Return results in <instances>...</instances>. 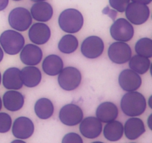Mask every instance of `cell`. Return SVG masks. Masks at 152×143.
I'll return each instance as SVG.
<instances>
[{
    "label": "cell",
    "instance_id": "1",
    "mask_svg": "<svg viewBox=\"0 0 152 143\" xmlns=\"http://www.w3.org/2000/svg\"><path fill=\"white\" fill-rule=\"evenodd\" d=\"M121 109L128 116H138L142 115L146 108L145 98L140 92H128L121 99Z\"/></svg>",
    "mask_w": 152,
    "mask_h": 143
},
{
    "label": "cell",
    "instance_id": "2",
    "mask_svg": "<svg viewBox=\"0 0 152 143\" xmlns=\"http://www.w3.org/2000/svg\"><path fill=\"white\" fill-rule=\"evenodd\" d=\"M83 16L78 10L66 9L59 16V25L61 29L69 34L78 32L83 25Z\"/></svg>",
    "mask_w": 152,
    "mask_h": 143
},
{
    "label": "cell",
    "instance_id": "3",
    "mask_svg": "<svg viewBox=\"0 0 152 143\" xmlns=\"http://www.w3.org/2000/svg\"><path fill=\"white\" fill-rule=\"evenodd\" d=\"M0 44L4 52L15 55L24 47L25 39L20 33L13 30H7L0 36Z\"/></svg>",
    "mask_w": 152,
    "mask_h": 143
},
{
    "label": "cell",
    "instance_id": "4",
    "mask_svg": "<svg viewBox=\"0 0 152 143\" xmlns=\"http://www.w3.org/2000/svg\"><path fill=\"white\" fill-rule=\"evenodd\" d=\"M9 25L12 28L19 31L28 29L32 23V16L28 9L19 7L13 9L9 13Z\"/></svg>",
    "mask_w": 152,
    "mask_h": 143
},
{
    "label": "cell",
    "instance_id": "5",
    "mask_svg": "<svg viewBox=\"0 0 152 143\" xmlns=\"http://www.w3.org/2000/svg\"><path fill=\"white\" fill-rule=\"evenodd\" d=\"M82 75L77 68L73 66L66 67L59 72L58 83L62 89L67 91L76 89L81 83Z\"/></svg>",
    "mask_w": 152,
    "mask_h": 143
},
{
    "label": "cell",
    "instance_id": "6",
    "mask_svg": "<svg viewBox=\"0 0 152 143\" xmlns=\"http://www.w3.org/2000/svg\"><path fill=\"white\" fill-rule=\"evenodd\" d=\"M110 34L111 37L117 41L128 42L133 37L134 30L129 21L124 18H120L112 24Z\"/></svg>",
    "mask_w": 152,
    "mask_h": 143
},
{
    "label": "cell",
    "instance_id": "7",
    "mask_svg": "<svg viewBox=\"0 0 152 143\" xmlns=\"http://www.w3.org/2000/svg\"><path fill=\"white\" fill-rule=\"evenodd\" d=\"M125 11L128 20L134 25L145 23L150 15V10L147 4L137 2L129 3Z\"/></svg>",
    "mask_w": 152,
    "mask_h": 143
},
{
    "label": "cell",
    "instance_id": "8",
    "mask_svg": "<svg viewBox=\"0 0 152 143\" xmlns=\"http://www.w3.org/2000/svg\"><path fill=\"white\" fill-rule=\"evenodd\" d=\"M108 57L113 63L123 64L132 57V49L125 42H115L108 48Z\"/></svg>",
    "mask_w": 152,
    "mask_h": 143
},
{
    "label": "cell",
    "instance_id": "9",
    "mask_svg": "<svg viewBox=\"0 0 152 143\" xmlns=\"http://www.w3.org/2000/svg\"><path fill=\"white\" fill-rule=\"evenodd\" d=\"M59 118L62 123L68 126H75L83 119V112L79 106L74 104H66L59 111Z\"/></svg>",
    "mask_w": 152,
    "mask_h": 143
},
{
    "label": "cell",
    "instance_id": "10",
    "mask_svg": "<svg viewBox=\"0 0 152 143\" xmlns=\"http://www.w3.org/2000/svg\"><path fill=\"white\" fill-rule=\"evenodd\" d=\"M103 51V41L100 37L96 36H91L87 37L82 43V54L89 59L97 58L102 55Z\"/></svg>",
    "mask_w": 152,
    "mask_h": 143
},
{
    "label": "cell",
    "instance_id": "11",
    "mask_svg": "<svg viewBox=\"0 0 152 143\" xmlns=\"http://www.w3.org/2000/svg\"><path fill=\"white\" fill-rule=\"evenodd\" d=\"M118 80L120 87L127 92L137 90L142 84L140 76L132 69H125L122 71L119 75Z\"/></svg>",
    "mask_w": 152,
    "mask_h": 143
},
{
    "label": "cell",
    "instance_id": "12",
    "mask_svg": "<svg viewBox=\"0 0 152 143\" xmlns=\"http://www.w3.org/2000/svg\"><path fill=\"white\" fill-rule=\"evenodd\" d=\"M102 130V122L97 118L89 116L83 119L80 122V131L86 138H97L100 135Z\"/></svg>",
    "mask_w": 152,
    "mask_h": 143
},
{
    "label": "cell",
    "instance_id": "13",
    "mask_svg": "<svg viewBox=\"0 0 152 143\" xmlns=\"http://www.w3.org/2000/svg\"><path fill=\"white\" fill-rule=\"evenodd\" d=\"M34 125L32 121L27 117H19L14 121L12 128V133L16 138L25 139L33 135Z\"/></svg>",
    "mask_w": 152,
    "mask_h": 143
},
{
    "label": "cell",
    "instance_id": "14",
    "mask_svg": "<svg viewBox=\"0 0 152 143\" xmlns=\"http://www.w3.org/2000/svg\"><path fill=\"white\" fill-rule=\"evenodd\" d=\"M30 40L34 44L42 45L47 43L50 37V30L46 24L35 23L28 31Z\"/></svg>",
    "mask_w": 152,
    "mask_h": 143
},
{
    "label": "cell",
    "instance_id": "15",
    "mask_svg": "<svg viewBox=\"0 0 152 143\" xmlns=\"http://www.w3.org/2000/svg\"><path fill=\"white\" fill-rule=\"evenodd\" d=\"M42 58V52L39 46L34 44H28L22 48L20 59L27 66H36Z\"/></svg>",
    "mask_w": 152,
    "mask_h": 143
},
{
    "label": "cell",
    "instance_id": "16",
    "mask_svg": "<svg viewBox=\"0 0 152 143\" xmlns=\"http://www.w3.org/2000/svg\"><path fill=\"white\" fill-rule=\"evenodd\" d=\"M2 83L7 89H20L23 86L21 70L16 67L7 69L3 74Z\"/></svg>",
    "mask_w": 152,
    "mask_h": 143
},
{
    "label": "cell",
    "instance_id": "17",
    "mask_svg": "<svg viewBox=\"0 0 152 143\" xmlns=\"http://www.w3.org/2000/svg\"><path fill=\"white\" fill-rule=\"evenodd\" d=\"M118 108L112 102L105 101L98 106L96 111V118L101 122L108 123L115 120L118 116Z\"/></svg>",
    "mask_w": 152,
    "mask_h": 143
},
{
    "label": "cell",
    "instance_id": "18",
    "mask_svg": "<svg viewBox=\"0 0 152 143\" xmlns=\"http://www.w3.org/2000/svg\"><path fill=\"white\" fill-rule=\"evenodd\" d=\"M53 8L46 1H37L31 9V16L39 22H48L53 16Z\"/></svg>",
    "mask_w": 152,
    "mask_h": 143
},
{
    "label": "cell",
    "instance_id": "19",
    "mask_svg": "<svg viewBox=\"0 0 152 143\" xmlns=\"http://www.w3.org/2000/svg\"><path fill=\"white\" fill-rule=\"evenodd\" d=\"M145 131L143 122L139 118H131L126 121L124 126L126 136L130 140H134L139 138Z\"/></svg>",
    "mask_w": 152,
    "mask_h": 143
},
{
    "label": "cell",
    "instance_id": "20",
    "mask_svg": "<svg viewBox=\"0 0 152 143\" xmlns=\"http://www.w3.org/2000/svg\"><path fill=\"white\" fill-rule=\"evenodd\" d=\"M25 98L23 95L16 90L6 92L3 95V104L4 107L9 111H17L24 105Z\"/></svg>",
    "mask_w": 152,
    "mask_h": 143
},
{
    "label": "cell",
    "instance_id": "21",
    "mask_svg": "<svg viewBox=\"0 0 152 143\" xmlns=\"http://www.w3.org/2000/svg\"><path fill=\"white\" fill-rule=\"evenodd\" d=\"M21 77L25 86L28 87H34L41 82L42 73L37 67L28 66L21 70Z\"/></svg>",
    "mask_w": 152,
    "mask_h": 143
},
{
    "label": "cell",
    "instance_id": "22",
    "mask_svg": "<svg viewBox=\"0 0 152 143\" xmlns=\"http://www.w3.org/2000/svg\"><path fill=\"white\" fill-rule=\"evenodd\" d=\"M62 69H63V61L58 55H48L45 58L42 63L43 71L48 75H57L62 71Z\"/></svg>",
    "mask_w": 152,
    "mask_h": 143
},
{
    "label": "cell",
    "instance_id": "23",
    "mask_svg": "<svg viewBox=\"0 0 152 143\" xmlns=\"http://www.w3.org/2000/svg\"><path fill=\"white\" fill-rule=\"evenodd\" d=\"M124 128L121 122L118 121H111L108 122L104 128V136L108 141H118L123 137Z\"/></svg>",
    "mask_w": 152,
    "mask_h": 143
},
{
    "label": "cell",
    "instance_id": "24",
    "mask_svg": "<svg viewBox=\"0 0 152 143\" xmlns=\"http://www.w3.org/2000/svg\"><path fill=\"white\" fill-rule=\"evenodd\" d=\"M34 110L40 119H48L53 115L54 107L50 100L46 98H42L36 102Z\"/></svg>",
    "mask_w": 152,
    "mask_h": 143
},
{
    "label": "cell",
    "instance_id": "25",
    "mask_svg": "<svg viewBox=\"0 0 152 143\" xmlns=\"http://www.w3.org/2000/svg\"><path fill=\"white\" fill-rule=\"evenodd\" d=\"M129 66L132 70L134 71L137 74H145L147 72L151 66V62L148 57L137 55L130 58Z\"/></svg>",
    "mask_w": 152,
    "mask_h": 143
},
{
    "label": "cell",
    "instance_id": "26",
    "mask_svg": "<svg viewBox=\"0 0 152 143\" xmlns=\"http://www.w3.org/2000/svg\"><path fill=\"white\" fill-rule=\"evenodd\" d=\"M79 42L77 37L71 34H66L62 37L58 44V49L64 54H71L77 50Z\"/></svg>",
    "mask_w": 152,
    "mask_h": 143
},
{
    "label": "cell",
    "instance_id": "27",
    "mask_svg": "<svg viewBox=\"0 0 152 143\" xmlns=\"http://www.w3.org/2000/svg\"><path fill=\"white\" fill-rule=\"evenodd\" d=\"M137 54L141 56L151 57L152 56V40L150 38H141L135 45Z\"/></svg>",
    "mask_w": 152,
    "mask_h": 143
},
{
    "label": "cell",
    "instance_id": "28",
    "mask_svg": "<svg viewBox=\"0 0 152 143\" xmlns=\"http://www.w3.org/2000/svg\"><path fill=\"white\" fill-rule=\"evenodd\" d=\"M11 125V117L7 113H0V133H4L10 130Z\"/></svg>",
    "mask_w": 152,
    "mask_h": 143
},
{
    "label": "cell",
    "instance_id": "29",
    "mask_svg": "<svg viewBox=\"0 0 152 143\" xmlns=\"http://www.w3.org/2000/svg\"><path fill=\"white\" fill-rule=\"evenodd\" d=\"M129 3L130 0H109L111 7L120 13L125 12Z\"/></svg>",
    "mask_w": 152,
    "mask_h": 143
},
{
    "label": "cell",
    "instance_id": "30",
    "mask_svg": "<svg viewBox=\"0 0 152 143\" xmlns=\"http://www.w3.org/2000/svg\"><path fill=\"white\" fill-rule=\"evenodd\" d=\"M83 141L80 135L76 133H69L62 139V143H83Z\"/></svg>",
    "mask_w": 152,
    "mask_h": 143
},
{
    "label": "cell",
    "instance_id": "31",
    "mask_svg": "<svg viewBox=\"0 0 152 143\" xmlns=\"http://www.w3.org/2000/svg\"><path fill=\"white\" fill-rule=\"evenodd\" d=\"M9 0H0V11L4 10L8 4Z\"/></svg>",
    "mask_w": 152,
    "mask_h": 143
},
{
    "label": "cell",
    "instance_id": "32",
    "mask_svg": "<svg viewBox=\"0 0 152 143\" xmlns=\"http://www.w3.org/2000/svg\"><path fill=\"white\" fill-rule=\"evenodd\" d=\"M133 2H137V3H140V4H148L149 3L151 2L152 0H132Z\"/></svg>",
    "mask_w": 152,
    "mask_h": 143
},
{
    "label": "cell",
    "instance_id": "33",
    "mask_svg": "<svg viewBox=\"0 0 152 143\" xmlns=\"http://www.w3.org/2000/svg\"><path fill=\"white\" fill-rule=\"evenodd\" d=\"M3 57H4V53H3V51L2 49H1V48L0 47V62L2 60Z\"/></svg>",
    "mask_w": 152,
    "mask_h": 143
},
{
    "label": "cell",
    "instance_id": "34",
    "mask_svg": "<svg viewBox=\"0 0 152 143\" xmlns=\"http://www.w3.org/2000/svg\"><path fill=\"white\" fill-rule=\"evenodd\" d=\"M151 116H150L149 119H148V125H149L150 129H151Z\"/></svg>",
    "mask_w": 152,
    "mask_h": 143
},
{
    "label": "cell",
    "instance_id": "35",
    "mask_svg": "<svg viewBox=\"0 0 152 143\" xmlns=\"http://www.w3.org/2000/svg\"><path fill=\"white\" fill-rule=\"evenodd\" d=\"M149 105H150V107L151 108V97H150L149 98Z\"/></svg>",
    "mask_w": 152,
    "mask_h": 143
},
{
    "label": "cell",
    "instance_id": "36",
    "mask_svg": "<svg viewBox=\"0 0 152 143\" xmlns=\"http://www.w3.org/2000/svg\"><path fill=\"white\" fill-rule=\"evenodd\" d=\"M1 106H2V103H1V98H0V110H1Z\"/></svg>",
    "mask_w": 152,
    "mask_h": 143
},
{
    "label": "cell",
    "instance_id": "37",
    "mask_svg": "<svg viewBox=\"0 0 152 143\" xmlns=\"http://www.w3.org/2000/svg\"><path fill=\"white\" fill-rule=\"evenodd\" d=\"M31 1H45V0H31Z\"/></svg>",
    "mask_w": 152,
    "mask_h": 143
},
{
    "label": "cell",
    "instance_id": "38",
    "mask_svg": "<svg viewBox=\"0 0 152 143\" xmlns=\"http://www.w3.org/2000/svg\"><path fill=\"white\" fill-rule=\"evenodd\" d=\"M1 73H0V83H1Z\"/></svg>",
    "mask_w": 152,
    "mask_h": 143
},
{
    "label": "cell",
    "instance_id": "39",
    "mask_svg": "<svg viewBox=\"0 0 152 143\" xmlns=\"http://www.w3.org/2000/svg\"><path fill=\"white\" fill-rule=\"evenodd\" d=\"M13 1H21V0H13Z\"/></svg>",
    "mask_w": 152,
    "mask_h": 143
}]
</instances>
